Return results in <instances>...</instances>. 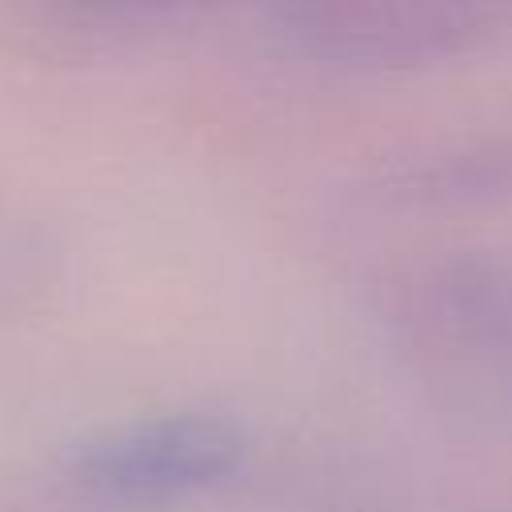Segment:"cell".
Returning a JSON list of instances; mask_svg holds the SVG:
<instances>
[{"label": "cell", "instance_id": "6da1fadb", "mask_svg": "<svg viewBox=\"0 0 512 512\" xmlns=\"http://www.w3.org/2000/svg\"><path fill=\"white\" fill-rule=\"evenodd\" d=\"M244 460V432L208 412L152 416L84 440L72 476L116 500H168L220 484Z\"/></svg>", "mask_w": 512, "mask_h": 512}]
</instances>
